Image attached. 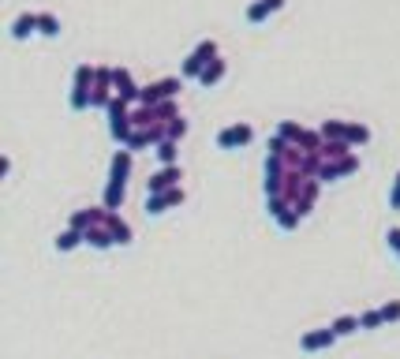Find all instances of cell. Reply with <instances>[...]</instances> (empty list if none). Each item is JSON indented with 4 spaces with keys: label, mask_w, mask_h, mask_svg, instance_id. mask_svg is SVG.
I'll return each instance as SVG.
<instances>
[{
    "label": "cell",
    "mask_w": 400,
    "mask_h": 359,
    "mask_svg": "<svg viewBox=\"0 0 400 359\" xmlns=\"http://www.w3.org/2000/svg\"><path fill=\"white\" fill-rule=\"evenodd\" d=\"M344 139H348V146H367L370 142V127L367 124H348V135Z\"/></svg>",
    "instance_id": "cell-25"
},
{
    "label": "cell",
    "mask_w": 400,
    "mask_h": 359,
    "mask_svg": "<svg viewBox=\"0 0 400 359\" xmlns=\"http://www.w3.org/2000/svg\"><path fill=\"white\" fill-rule=\"evenodd\" d=\"M30 34H38V16H30V11H23V16L11 23V38L16 42H26Z\"/></svg>",
    "instance_id": "cell-12"
},
{
    "label": "cell",
    "mask_w": 400,
    "mask_h": 359,
    "mask_svg": "<svg viewBox=\"0 0 400 359\" xmlns=\"http://www.w3.org/2000/svg\"><path fill=\"white\" fill-rule=\"evenodd\" d=\"M333 341H337V334H333V326H329V329H314V334H307L299 341V348L303 352H322V348H329Z\"/></svg>",
    "instance_id": "cell-11"
},
{
    "label": "cell",
    "mask_w": 400,
    "mask_h": 359,
    "mask_svg": "<svg viewBox=\"0 0 400 359\" xmlns=\"http://www.w3.org/2000/svg\"><path fill=\"white\" fill-rule=\"evenodd\" d=\"M101 224L113 232V239H116V244H131V229H127V224H124V221H120V217L113 214V210L105 214V221H101Z\"/></svg>",
    "instance_id": "cell-16"
},
{
    "label": "cell",
    "mask_w": 400,
    "mask_h": 359,
    "mask_svg": "<svg viewBox=\"0 0 400 359\" xmlns=\"http://www.w3.org/2000/svg\"><path fill=\"white\" fill-rule=\"evenodd\" d=\"M83 236H86V244H94L98 251H105V247H113V244H116L113 232H109V229H98V224H94V229H86Z\"/></svg>",
    "instance_id": "cell-20"
},
{
    "label": "cell",
    "mask_w": 400,
    "mask_h": 359,
    "mask_svg": "<svg viewBox=\"0 0 400 359\" xmlns=\"http://www.w3.org/2000/svg\"><path fill=\"white\" fill-rule=\"evenodd\" d=\"M83 232H79V229H68V232H64V236H57V251H72L75 244H83Z\"/></svg>",
    "instance_id": "cell-26"
},
{
    "label": "cell",
    "mask_w": 400,
    "mask_h": 359,
    "mask_svg": "<svg viewBox=\"0 0 400 359\" xmlns=\"http://www.w3.org/2000/svg\"><path fill=\"white\" fill-rule=\"evenodd\" d=\"M385 322V318H382V311H367L363 318H359V326H363V329H378Z\"/></svg>",
    "instance_id": "cell-30"
},
{
    "label": "cell",
    "mask_w": 400,
    "mask_h": 359,
    "mask_svg": "<svg viewBox=\"0 0 400 359\" xmlns=\"http://www.w3.org/2000/svg\"><path fill=\"white\" fill-rule=\"evenodd\" d=\"M385 239H389V247L400 255V229H389V236H385Z\"/></svg>",
    "instance_id": "cell-33"
},
{
    "label": "cell",
    "mask_w": 400,
    "mask_h": 359,
    "mask_svg": "<svg viewBox=\"0 0 400 359\" xmlns=\"http://www.w3.org/2000/svg\"><path fill=\"white\" fill-rule=\"evenodd\" d=\"M277 135H281V139H288L292 146H299L307 131H303V124H296V120H281V124H277Z\"/></svg>",
    "instance_id": "cell-19"
},
{
    "label": "cell",
    "mask_w": 400,
    "mask_h": 359,
    "mask_svg": "<svg viewBox=\"0 0 400 359\" xmlns=\"http://www.w3.org/2000/svg\"><path fill=\"white\" fill-rule=\"evenodd\" d=\"M183 90V79H161V83H150V86H142V94H139V105H161V101H172Z\"/></svg>",
    "instance_id": "cell-3"
},
{
    "label": "cell",
    "mask_w": 400,
    "mask_h": 359,
    "mask_svg": "<svg viewBox=\"0 0 400 359\" xmlns=\"http://www.w3.org/2000/svg\"><path fill=\"white\" fill-rule=\"evenodd\" d=\"M299 217H303V214H299V210H296V206H288V210H285V214H281V217H277V224H281V229H296V224H299Z\"/></svg>",
    "instance_id": "cell-29"
},
{
    "label": "cell",
    "mask_w": 400,
    "mask_h": 359,
    "mask_svg": "<svg viewBox=\"0 0 400 359\" xmlns=\"http://www.w3.org/2000/svg\"><path fill=\"white\" fill-rule=\"evenodd\" d=\"M180 180H183V169H180V165H161L150 180H146V195L172 191V188H180Z\"/></svg>",
    "instance_id": "cell-5"
},
{
    "label": "cell",
    "mask_w": 400,
    "mask_h": 359,
    "mask_svg": "<svg viewBox=\"0 0 400 359\" xmlns=\"http://www.w3.org/2000/svg\"><path fill=\"white\" fill-rule=\"evenodd\" d=\"M224 72H229V64H224V60L217 57V60H210V64H206V72L198 75V83H202V86L210 90V86H217L221 79H224Z\"/></svg>",
    "instance_id": "cell-13"
},
{
    "label": "cell",
    "mask_w": 400,
    "mask_h": 359,
    "mask_svg": "<svg viewBox=\"0 0 400 359\" xmlns=\"http://www.w3.org/2000/svg\"><path fill=\"white\" fill-rule=\"evenodd\" d=\"M94 75H98V68H90V64H79V68H75L72 98H68L72 113H86L90 109V98H94Z\"/></svg>",
    "instance_id": "cell-1"
},
{
    "label": "cell",
    "mask_w": 400,
    "mask_h": 359,
    "mask_svg": "<svg viewBox=\"0 0 400 359\" xmlns=\"http://www.w3.org/2000/svg\"><path fill=\"white\" fill-rule=\"evenodd\" d=\"M281 8H285V0H255V4L247 8V23L258 26V23H265L273 11H281Z\"/></svg>",
    "instance_id": "cell-10"
},
{
    "label": "cell",
    "mask_w": 400,
    "mask_h": 359,
    "mask_svg": "<svg viewBox=\"0 0 400 359\" xmlns=\"http://www.w3.org/2000/svg\"><path fill=\"white\" fill-rule=\"evenodd\" d=\"M105 116H109V135H113V142L127 146L131 131H135V124H131V105L124 98H113V105L105 109Z\"/></svg>",
    "instance_id": "cell-2"
},
{
    "label": "cell",
    "mask_w": 400,
    "mask_h": 359,
    "mask_svg": "<svg viewBox=\"0 0 400 359\" xmlns=\"http://www.w3.org/2000/svg\"><path fill=\"white\" fill-rule=\"evenodd\" d=\"M385 322H400V303H385V307H378Z\"/></svg>",
    "instance_id": "cell-31"
},
{
    "label": "cell",
    "mask_w": 400,
    "mask_h": 359,
    "mask_svg": "<svg viewBox=\"0 0 400 359\" xmlns=\"http://www.w3.org/2000/svg\"><path fill=\"white\" fill-rule=\"evenodd\" d=\"M251 139H255V127L244 124V120H236V124L217 131V150H239V146H247Z\"/></svg>",
    "instance_id": "cell-4"
},
{
    "label": "cell",
    "mask_w": 400,
    "mask_h": 359,
    "mask_svg": "<svg viewBox=\"0 0 400 359\" xmlns=\"http://www.w3.org/2000/svg\"><path fill=\"white\" fill-rule=\"evenodd\" d=\"M318 154H322L326 161H329V157H333V161H341V157L352 154V146L348 142H322V150H318Z\"/></svg>",
    "instance_id": "cell-24"
},
{
    "label": "cell",
    "mask_w": 400,
    "mask_h": 359,
    "mask_svg": "<svg viewBox=\"0 0 400 359\" xmlns=\"http://www.w3.org/2000/svg\"><path fill=\"white\" fill-rule=\"evenodd\" d=\"M131 124H135V131H146V127L161 124V120H157V109H150V105H139V109H131Z\"/></svg>",
    "instance_id": "cell-15"
},
{
    "label": "cell",
    "mask_w": 400,
    "mask_h": 359,
    "mask_svg": "<svg viewBox=\"0 0 400 359\" xmlns=\"http://www.w3.org/2000/svg\"><path fill=\"white\" fill-rule=\"evenodd\" d=\"M131 161H135V154H131L127 146H120V150L113 154V161H109V180L127 183V176H131Z\"/></svg>",
    "instance_id": "cell-8"
},
{
    "label": "cell",
    "mask_w": 400,
    "mask_h": 359,
    "mask_svg": "<svg viewBox=\"0 0 400 359\" xmlns=\"http://www.w3.org/2000/svg\"><path fill=\"white\" fill-rule=\"evenodd\" d=\"M188 127H191V124H188V120H183V116H176V120H168V124H165L168 139H176V142H180L183 135H188Z\"/></svg>",
    "instance_id": "cell-27"
},
{
    "label": "cell",
    "mask_w": 400,
    "mask_h": 359,
    "mask_svg": "<svg viewBox=\"0 0 400 359\" xmlns=\"http://www.w3.org/2000/svg\"><path fill=\"white\" fill-rule=\"evenodd\" d=\"M124 195H127L124 183L109 180V183H105V210H120V206H124Z\"/></svg>",
    "instance_id": "cell-17"
},
{
    "label": "cell",
    "mask_w": 400,
    "mask_h": 359,
    "mask_svg": "<svg viewBox=\"0 0 400 359\" xmlns=\"http://www.w3.org/2000/svg\"><path fill=\"white\" fill-rule=\"evenodd\" d=\"M355 329H363L355 314H341L337 322H333V334H337V337H348V334H355Z\"/></svg>",
    "instance_id": "cell-23"
},
{
    "label": "cell",
    "mask_w": 400,
    "mask_h": 359,
    "mask_svg": "<svg viewBox=\"0 0 400 359\" xmlns=\"http://www.w3.org/2000/svg\"><path fill=\"white\" fill-rule=\"evenodd\" d=\"M154 154H157V161H161V165H180V142H176V139L157 142Z\"/></svg>",
    "instance_id": "cell-14"
},
{
    "label": "cell",
    "mask_w": 400,
    "mask_h": 359,
    "mask_svg": "<svg viewBox=\"0 0 400 359\" xmlns=\"http://www.w3.org/2000/svg\"><path fill=\"white\" fill-rule=\"evenodd\" d=\"M154 109H157V120H161V124H168V120H176V116H180L176 101H161V105H154Z\"/></svg>",
    "instance_id": "cell-28"
},
{
    "label": "cell",
    "mask_w": 400,
    "mask_h": 359,
    "mask_svg": "<svg viewBox=\"0 0 400 359\" xmlns=\"http://www.w3.org/2000/svg\"><path fill=\"white\" fill-rule=\"evenodd\" d=\"M180 203H183V188H172V191H161V195H146V214L161 217L168 206H180Z\"/></svg>",
    "instance_id": "cell-7"
},
{
    "label": "cell",
    "mask_w": 400,
    "mask_h": 359,
    "mask_svg": "<svg viewBox=\"0 0 400 359\" xmlns=\"http://www.w3.org/2000/svg\"><path fill=\"white\" fill-rule=\"evenodd\" d=\"M318 131H322L326 142H348V139H344V135H348V124H344V120H326Z\"/></svg>",
    "instance_id": "cell-18"
},
{
    "label": "cell",
    "mask_w": 400,
    "mask_h": 359,
    "mask_svg": "<svg viewBox=\"0 0 400 359\" xmlns=\"http://www.w3.org/2000/svg\"><path fill=\"white\" fill-rule=\"evenodd\" d=\"M146 146H157V142H154V127H146V131H131L127 150H131V154H139V150H146Z\"/></svg>",
    "instance_id": "cell-21"
},
{
    "label": "cell",
    "mask_w": 400,
    "mask_h": 359,
    "mask_svg": "<svg viewBox=\"0 0 400 359\" xmlns=\"http://www.w3.org/2000/svg\"><path fill=\"white\" fill-rule=\"evenodd\" d=\"M355 169H359V157H355V154H348V157H341L337 165H322V172H318V180H322V183H333V180L348 176V172H355Z\"/></svg>",
    "instance_id": "cell-9"
},
{
    "label": "cell",
    "mask_w": 400,
    "mask_h": 359,
    "mask_svg": "<svg viewBox=\"0 0 400 359\" xmlns=\"http://www.w3.org/2000/svg\"><path fill=\"white\" fill-rule=\"evenodd\" d=\"M38 34L42 38H60V19L49 16V11H42V16H38Z\"/></svg>",
    "instance_id": "cell-22"
},
{
    "label": "cell",
    "mask_w": 400,
    "mask_h": 359,
    "mask_svg": "<svg viewBox=\"0 0 400 359\" xmlns=\"http://www.w3.org/2000/svg\"><path fill=\"white\" fill-rule=\"evenodd\" d=\"M113 90H116V98H124L127 105H135L139 94H142V86L135 83V79H131L127 68H116V72H113Z\"/></svg>",
    "instance_id": "cell-6"
},
{
    "label": "cell",
    "mask_w": 400,
    "mask_h": 359,
    "mask_svg": "<svg viewBox=\"0 0 400 359\" xmlns=\"http://www.w3.org/2000/svg\"><path fill=\"white\" fill-rule=\"evenodd\" d=\"M389 210H400V172H396L393 188H389Z\"/></svg>",
    "instance_id": "cell-32"
}]
</instances>
